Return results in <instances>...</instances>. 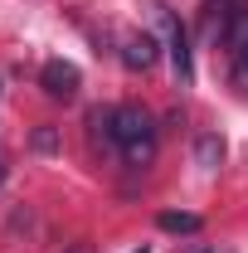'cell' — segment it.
I'll list each match as a JSON object with an SVG mask.
<instances>
[{
  "label": "cell",
  "mask_w": 248,
  "mask_h": 253,
  "mask_svg": "<svg viewBox=\"0 0 248 253\" xmlns=\"http://www.w3.org/2000/svg\"><path fill=\"white\" fill-rule=\"evenodd\" d=\"M200 253H214V249H200Z\"/></svg>",
  "instance_id": "30bf717a"
},
{
  "label": "cell",
  "mask_w": 248,
  "mask_h": 253,
  "mask_svg": "<svg viewBox=\"0 0 248 253\" xmlns=\"http://www.w3.org/2000/svg\"><path fill=\"white\" fill-rule=\"evenodd\" d=\"M161 20H165V39H170V63H175V78L190 83V44H185V30H180V20L170 15V10H161Z\"/></svg>",
  "instance_id": "3957f363"
},
{
  "label": "cell",
  "mask_w": 248,
  "mask_h": 253,
  "mask_svg": "<svg viewBox=\"0 0 248 253\" xmlns=\"http://www.w3.org/2000/svg\"><path fill=\"white\" fill-rule=\"evenodd\" d=\"M107 141L122 151L131 166H151L156 156V117L136 102H122L107 112Z\"/></svg>",
  "instance_id": "6da1fadb"
},
{
  "label": "cell",
  "mask_w": 248,
  "mask_h": 253,
  "mask_svg": "<svg viewBox=\"0 0 248 253\" xmlns=\"http://www.w3.org/2000/svg\"><path fill=\"white\" fill-rule=\"evenodd\" d=\"M63 253H93V244H68Z\"/></svg>",
  "instance_id": "ba28073f"
},
{
  "label": "cell",
  "mask_w": 248,
  "mask_h": 253,
  "mask_svg": "<svg viewBox=\"0 0 248 253\" xmlns=\"http://www.w3.org/2000/svg\"><path fill=\"white\" fill-rule=\"evenodd\" d=\"M0 180H5V166H0Z\"/></svg>",
  "instance_id": "9c48e42d"
},
{
  "label": "cell",
  "mask_w": 248,
  "mask_h": 253,
  "mask_svg": "<svg viewBox=\"0 0 248 253\" xmlns=\"http://www.w3.org/2000/svg\"><path fill=\"white\" fill-rule=\"evenodd\" d=\"M141 253H146V249H141Z\"/></svg>",
  "instance_id": "8fae6325"
},
{
  "label": "cell",
  "mask_w": 248,
  "mask_h": 253,
  "mask_svg": "<svg viewBox=\"0 0 248 253\" xmlns=\"http://www.w3.org/2000/svg\"><path fill=\"white\" fill-rule=\"evenodd\" d=\"M156 224H161L165 234H200V224H205V219H200V214H185V210H165Z\"/></svg>",
  "instance_id": "5b68a950"
},
{
  "label": "cell",
  "mask_w": 248,
  "mask_h": 253,
  "mask_svg": "<svg viewBox=\"0 0 248 253\" xmlns=\"http://www.w3.org/2000/svg\"><path fill=\"white\" fill-rule=\"evenodd\" d=\"M229 59H234V68H229V73H234V88H239V93H248V39L229 49Z\"/></svg>",
  "instance_id": "8992f818"
},
{
  "label": "cell",
  "mask_w": 248,
  "mask_h": 253,
  "mask_svg": "<svg viewBox=\"0 0 248 253\" xmlns=\"http://www.w3.org/2000/svg\"><path fill=\"white\" fill-rule=\"evenodd\" d=\"M39 83H44V93H49V97L73 102L78 88H83V73H78V63H68V59H49L44 68H39Z\"/></svg>",
  "instance_id": "7a4b0ae2"
},
{
  "label": "cell",
  "mask_w": 248,
  "mask_h": 253,
  "mask_svg": "<svg viewBox=\"0 0 248 253\" xmlns=\"http://www.w3.org/2000/svg\"><path fill=\"white\" fill-rule=\"evenodd\" d=\"M122 63L146 73V68L156 63V34H146V30H141V34H126V39H122Z\"/></svg>",
  "instance_id": "277c9868"
},
{
  "label": "cell",
  "mask_w": 248,
  "mask_h": 253,
  "mask_svg": "<svg viewBox=\"0 0 248 253\" xmlns=\"http://www.w3.org/2000/svg\"><path fill=\"white\" fill-rule=\"evenodd\" d=\"M195 156H200V166H205V170H214V166H219V156H224V141H219V136H200Z\"/></svg>",
  "instance_id": "52a82bcc"
}]
</instances>
